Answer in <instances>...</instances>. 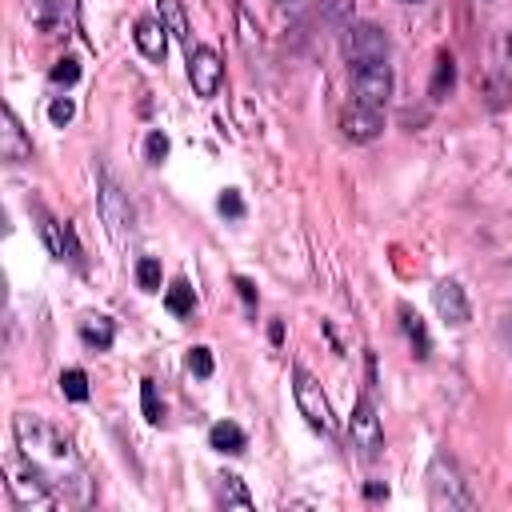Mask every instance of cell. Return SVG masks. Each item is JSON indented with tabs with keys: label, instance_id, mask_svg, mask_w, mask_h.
<instances>
[{
	"label": "cell",
	"instance_id": "6da1fadb",
	"mask_svg": "<svg viewBox=\"0 0 512 512\" xmlns=\"http://www.w3.org/2000/svg\"><path fill=\"white\" fill-rule=\"evenodd\" d=\"M16 440H20V452L28 456V464H36L44 476H48V468L76 464L72 444L56 428H48L44 420H36V416H16Z\"/></svg>",
	"mask_w": 512,
	"mask_h": 512
},
{
	"label": "cell",
	"instance_id": "7a4b0ae2",
	"mask_svg": "<svg viewBox=\"0 0 512 512\" xmlns=\"http://www.w3.org/2000/svg\"><path fill=\"white\" fill-rule=\"evenodd\" d=\"M344 60L356 68H368V64H384L388 60V36L376 28V24H348L344 28Z\"/></svg>",
	"mask_w": 512,
	"mask_h": 512
},
{
	"label": "cell",
	"instance_id": "3957f363",
	"mask_svg": "<svg viewBox=\"0 0 512 512\" xmlns=\"http://www.w3.org/2000/svg\"><path fill=\"white\" fill-rule=\"evenodd\" d=\"M292 396H296L300 416H304L316 432H332V408H328V400H324V392H320V380H316L312 372L292 368Z\"/></svg>",
	"mask_w": 512,
	"mask_h": 512
},
{
	"label": "cell",
	"instance_id": "277c9868",
	"mask_svg": "<svg viewBox=\"0 0 512 512\" xmlns=\"http://www.w3.org/2000/svg\"><path fill=\"white\" fill-rule=\"evenodd\" d=\"M188 80H192V92H196V96H204V100L220 92L224 64H220V56H216L208 44L188 48Z\"/></svg>",
	"mask_w": 512,
	"mask_h": 512
},
{
	"label": "cell",
	"instance_id": "5b68a950",
	"mask_svg": "<svg viewBox=\"0 0 512 512\" xmlns=\"http://www.w3.org/2000/svg\"><path fill=\"white\" fill-rule=\"evenodd\" d=\"M352 88H356V104L384 108L388 96H392V68H388V60L384 64H368V68H356L352 72Z\"/></svg>",
	"mask_w": 512,
	"mask_h": 512
},
{
	"label": "cell",
	"instance_id": "8992f818",
	"mask_svg": "<svg viewBox=\"0 0 512 512\" xmlns=\"http://www.w3.org/2000/svg\"><path fill=\"white\" fill-rule=\"evenodd\" d=\"M348 436H352V444H356L364 456H376V452L384 448L380 416H376V408H372L364 396L356 400V408H352V416H348Z\"/></svg>",
	"mask_w": 512,
	"mask_h": 512
},
{
	"label": "cell",
	"instance_id": "52a82bcc",
	"mask_svg": "<svg viewBox=\"0 0 512 512\" xmlns=\"http://www.w3.org/2000/svg\"><path fill=\"white\" fill-rule=\"evenodd\" d=\"M432 304H436L440 320H444V324H452V328L468 324V316H472L468 296H464V288H460L456 280H440V284L432 288Z\"/></svg>",
	"mask_w": 512,
	"mask_h": 512
},
{
	"label": "cell",
	"instance_id": "ba28073f",
	"mask_svg": "<svg viewBox=\"0 0 512 512\" xmlns=\"http://www.w3.org/2000/svg\"><path fill=\"white\" fill-rule=\"evenodd\" d=\"M340 128H344V136H348V140H356V144H368V140H376V136L384 132V116H380V108H364V104H352V108L340 116Z\"/></svg>",
	"mask_w": 512,
	"mask_h": 512
},
{
	"label": "cell",
	"instance_id": "9c48e42d",
	"mask_svg": "<svg viewBox=\"0 0 512 512\" xmlns=\"http://www.w3.org/2000/svg\"><path fill=\"white\" fill-rule=\"evenodd\" d=\"M0 156L12 160V164H20V160L32 156V140L24 136V128H20V120H16L12 108L0 112Z\"/></svg>",
	"mask_w": 512,
	"mask_h": 512
},
{
	"label": "cell",
	"instance_id": "30bf717a",
	"mask_svg": "<svg viewBox=\"0 0 512 512\" xmlns=\"http://www.w3.org/2000/svg\"><path fill=\"white\" fill-rule=\"evenodd\" d=\"M100 216H104V224L120 236L124 232V224H132V212H128V200H124V192L108 180V176H100Z\"/></svg>",
	"mask_w": 512,
	"mask_h": 512
},
{
	"label": "cell",
	"instance_id": "8fae6325",
	"mask_svg": "<svg viewBox=\"0 0 512 512\" xmlns=\"http://www.w3.org/2000/svg\"><path fill=\"white\" fill-rule=\"evenodd\" d=\"M132 40H136V48H140L148 60H164V52H168V28H164V20H152V16L136 20Z\"/></svg>",
	"mask_w": 512,
	"mask_h": 512
},
{
	"label": "cell",
	"instance_id": "7c38bea8",
	"mask_svg": "<svg viewBox=\"0 0 512 512\" xmlns=\"http://www.w3.org/2000/svg\"><path fill=\"white\" fill-rule=\"evenodd\" d=\"M40 232H44L48 252H52L56 260H76V256H80L76 236H72V228H68V224H60V220H52V216H40Z\"/></svg>",
	"mask_w": 512,
	"mask_h": 512
},
{
	"label": "cell",
	"instance_id": "4fadbf2b",
	"mask_svg": "<svg viewBox=\"0 0 512 512\" xmlns=\"http://www.w3.org/2000/svg\"><path fill=\"white\" fill-rule=\"evenodd\" d=\"M400 328H404V336H408V344H412V356L428 360L432 336H428V328H424V316H420L412 304H400Z\"/></svg>",
	"mask_w": 512,
	"mask_h": 512
},
{
	"label": "cell",
	"instance_id": "5bb4252c",
	"mask_svg": "<svg viewBox=\"0 0 512 512\" xmlns=\"http://www.w3.org/2000/svg\"><path fill=\"white\" fill-rule=\"evenodd\" d=\"M208 444H212L216 452H228V456H236V452H244V448H248V436H244V428H240V424H232V420H220V424H212V432H208Z\"/></svg>",
	"mask_w": 512,
	"mask_h": 512
},
{
	"label": "cell",
	"instance_id": "9a60e30c",
	"mask_svg": "<svg viewBox=\"0 0 512 512\" xmlns=\"http://www.w3.org/2000/svg\"><path fill=\"white\" fill-rule=\"evenodd\" d=\"M112 336H116V328H112L108 316H84V320H80V340H84L88 348L104 352V348L112 344Z\"/></svg>",
	"mask_w": 512,
	"mask_h": 512
},
{
	"label": "cell",
	"instance_id": "2e32d148",
	"mask_svg": "<svg viewBox=\"0 0 512 512\" xmlns=\"http://www.w3.org/2000/svg\"><path fill=\"white\" fill-rule=\"evenodd\" d=\"M452 84H456V60H452V52H440L436 56V68H432V100H444L448 92H452Z\"/></svg>",
	"mask_w": 512,
	"mask_h": 512
},
{
	"label": "cell",
	"instance_id": "e0dca14e",
	"mask_svg": "<svg viewBox=\"0 0 512 512\" xmlns=\"http://www.w3.org/2000/svg\"><path fill=\"white\" fill-rule=\"evenodd\" d=\"M216 492H220V504L224 508H252V496H248V488H244V480L236 472H224Z\"/></svg>",
	"mask_w": 512,
	"mask_h": 512
},
{
	"label": "cell",
	"instance_id": "ac0fdd59",
	"mask_svg": "<svg viewBox=\"0 0 512 512\" xmlns=\"http://www.w3.org/2000/svg\"><path fill=\"white\" fill-rule=\"evenodd\" d=\"M164 304H168L172 316H192V308H196L192 284H188V280H172V288L164 292Z\"/></svg>",
	"mask_w": 512,
	"mask_h": 512
},
{
	"label": "cell",
	"instance_id": "d6986e66",
	"mask_svg": "<svg viewBox=\"0 0 512 512\" xmlns=\"http://www.w3.org/2000/svg\"><path fill=\"white\" fill-rule=\"evenodd\" d=\"M60 392L68 396V400H88V376H84V368H64L60 372Z\"/></svg>",
	"mask_w": 512,
	"mask_h": 512
},
{
	"label": "cell",
	"instance_id": "ffe728a7",
	"mask_svg": "<svg viewBox=\"0 0 512 512\" xmlns=\"http://www.w3.org/2000/svg\"><path fill=\"white\" fill-rule=\"evenodd\" d=\"M160 20L176 40H188V20H184V8L176 0H160Z\"/></svg>",
	"mask_w": 512,
	"mask_h": 512
},
{
	"label": "cell",
	"instance_id": "44dd1931",
	"mask_svg": "<svg viewBox=\"0 0 512 512\" xmlns=\"http://www.w3.org/2000/svg\"><path fill=\"white\" fill-rule=\"evenodd\" d=\"M136 284H140L144 292H156V288H160V260H156V256H140V260H136Z\"/></svg>",
	"mask_w": 512,
	"mask_h": 512
},
{
	"label": "cell",
	"instance_id": "7402d4cb",
	"mask_svg": "<svg viewBox=\"0 0 512 512\" xmlns=\"http://www.w3.org/2000/svg\"><path fill=\"white\" fill-rule=\"evenodd\" d=\"M140 400H144V416H148L152 424H160L164 404H160V396H156V380H144V384H140Z\"/></svg>",
	"mask_w": 512,
	"mask_h": 512
},
{
	"label": "cell",
	"instance_id": "603a6c76",
	"mask_svg": "<svg viewBox=\"0 0 512 512\" xmlns=\"http://www.w3.org/2000/svg\"><path fill=\"white\" fill-rule=\"evenodd\" d=\"M80 80V64H76V56H64V60H56L52 64V84H76Z\"/></svg>",
	"mask_w": 512,
	"mask_h": 512
},
{
	"label": "cell",
	"instance_id": "cb8c5ba5",
	"mask_svg": "<svg viewBox=\"0 0 512 512\" xmlns=\"http://www.w3.org/2000/svg\"><path fill=\"white\" fill-rule=\"evenodd\" d=\"M72 116H76V104H72V96H56V100L48 104V120H52L56 128H64Z\"/></svg>",
	"mask_w": 512,
	"mask_h": 512
},
{
	"label": "cell",
	"instance_id": "d4e9b609",
	"mask_svg": "<svg viewBox=\"0 0 512 512\" xmlns=\"http://www.w3.org/2000/svg\"><path fill=\"white\" fill-rule=\"evenodd\" d=\"M188 368H192V376L208 380V376H212V352H208L204 344H196V348L188 352Z\"/></svg>",
	"mask_w": 512,
	"mask_h": 512
},
{
	"label": "cell",
	"instance_id": "484cf974",
	"mask_svg": "<svg viewBox=\"0 0 512 512\" xmlns=\"http://www.w3.org/2000/svg\"><path fill=\"white\" fill-rule=\"evenodd\" d=\"M320 8H324V16H328L332 24H348V20H352L356 0H320Z\"/></svg>",
	"mask_w": 512,
	"mask_h": 512
},
{
	"label": "cell",
	"instance_id": "4316f807",
	"mask_svg": "<svg viewBox=\"0 0 512 512\" xmlns=\"http://www.w3.org/2000/svg\"><path fill=\"white\" fill-rule=\"evenodd\" d=\"M144 152H148V160H152V164L168 160V136H164L160 128H152V132H148V140H144Z\"/></svg>",
	"mask_w": 512,
	"mask_h": 512
},
{
	"label": "cell",
	"instance_id": "83f0119b",
	"mask_svg": "<svg viewBox=\"0 0 512 512\" xmlns=\"http://www.w3.org/2000/svg\"><path fill=\"white\" fill-rule=\"evenodd\" d=\"M220 212H224V216H232V220H240V216H244V200H240V192H232V188H228V192L220 196Z\"/></svg>",
	"mask_w": 512,
	"mask_h": 512
},
{
	"label": "cell",
	"instance_id": "f1b7e54d",
	"mask_svg": "<svg viewBox=\"0 0 512 512\" xmlns=\"http://www.w3.org/2000/svg\"><path fill=\"white\" fill-rule=\"evenodd\" d=\"M236 288H240V296H244V304L252 308V304H256V288H252V280H244V276H236Z\"/></svg>",
	"mask_w": 512,
	"mask_h": 512
},
{
	"label": "cell",
	"instance_id": "f546056e",
	"mask_svg": "<svg viewBox=\"0 0 512 512\" xmlns=\"http://www.w3.org/2000/svg\"><path fill=\"white\" fill-rule=\"evenodd\" d=\"M268 340H272V344H280V340H284V324H280V320H272V328H268Z\"/></svg>",
	"mask_w": 512,
	"mask_h": 512
},
{
	"label": "cell",
	"instance_id": "4dcf8cb0",
	"mask_svg": "<svg viewBox=\"0 0 512 512\" xmlns=\"http://www.w3.org/2000/svg\"><path fill=\"white\" fill-rule=\"evenodd\" d=\"M364 496H368V500H380V496H384V484H368Z\"/></svg>",
	"mask_w": 512,
	"mask_h": 512
},
{
	"label": "cell",
	"instance_id": "1f68e13d",
	"mask_svg": "<svg viewBox=\"0 0 512 512\" xmlns=\"http://www.w3.org/2000/svg\"><path fill=\"white\" fill-rule=\"evenodd\" d=\"M508 60H512V36H508Z\"/></svg>",
	"mask_w": 512,
	"mask_h": 512
}]
</instances>
